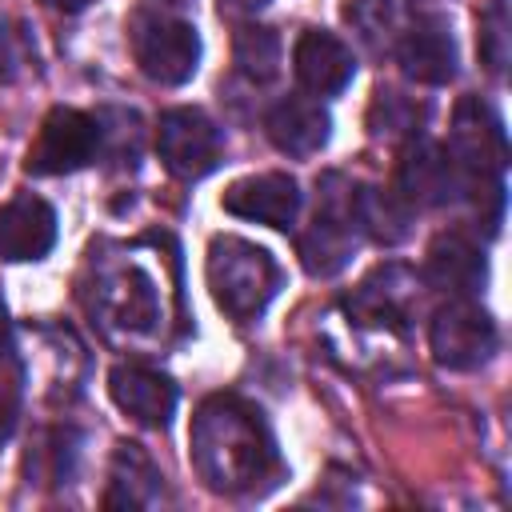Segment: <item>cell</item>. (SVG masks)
I'll return each instance as SVG.
<instances>
[{
    "label": "cell",
    "mask_w": 512,
    "mask_h": 512,
    "mask_svg": "<svg viewBox=\"0 0 512 512\" xmlns=\"http://www.w3.org/2000/svg\"><path fill=\"white\" fill-rule=\"evenodd\" d=\"M420 120H424V108H416V100L400 96L396 88H380L376 100H372V112H368V124H372V136H416L420 132Z\"/></svg>",
    "instance_id": "cell-22"
},
{
    "label": "cell",
    "mask_w": 512,
    "mask_h": 512,
    "mask_svg": "<svg viewBox=\"0 0 512 512\" xmlns=\"http://www.w3.org/2000/svg\"><path fill=\"white\" fill-rule=\"evenodd\" d=\"M352 212H356L360 232H368V236L380 240V244H400V240L408 236V212H404L400 196H392V192H384V188H372V184L356 188Z\"/></svg>",
    "instance_id": "cell-20"
},
{
    "label": "cell",
    "mask_w": 512,
    "mask_h": 512,
    "mask_svg": "<svg viewBox=\"0 0 512 512\" xmlns=\"http://www.w3.org/2000/svg\"><path fill=\"white\" fill-rule=\"evenodd\" d=\"M100 148V124L76 108H52L40 124V136L28 152V172L36 176H64L84 168Z\"/></svg>",
    "instance_id": "cell-9"
},
{
    "label": "cell",
    "mask_w": 512,
    "mask_h": 512,
    "mask_svg": "<svg viewBox=\"0 0 512 512\" xmlns=\"http://www.w3.org/2000/svg\"><path fill=\"white\" fill-rule=\"evenodd\" d=\"M496 324L484 308H476L472 300H452L444 304L432 324H428V344L436 364L452 368V372H472L480 364L492 360L496 352Z\"/></svg>",
    "instance_id": "cell-6"
},
{
    "label": "cell",
    "mask_w": 512,
    "mask_h": 512,
    "mask_svg": "<svg viewBox=\"0 0 512 512\" xmlns=\"http://www.w3.org/2000/svg\"><path fill=\"white\" fill-rule=\"evenodd\" d=\"M220 204H224V212H232L240 220H256V224H268V228H288V224H296V212H300V188L284 172H260V176L236 180L220 196Z\"/></svg>",
    "instance_id": "cell-10"
},
{
    "label": "cell",
    "mask_w": 512,
    "mask_h": 512,
    "mask_svg": "<svg viewBox=\"0 0 512 512\" xmlns=\"http://www.w3.org/2000/svg\"><path fill=\"white\" fill-rule=\"evenodd\" d=\"M156 152L180 180H200L220 164V132L200 108H172L156 124Z\"/></svg>",
    "instance_id": "cell-8"
},
{
    "label": "cell",
    "mask_w": 512,
    "mask_h": 512,
    "mask_svg": "<svg viewBox=\"0 0 512 512\" xmlns=\"http://www.w3.org/2000/svg\"><path fill=\"white\" fill-rule=\"evenodd\" d=\"M484 184H500V180H472L452 156L448 148L440 144H428V140H416L404 148L400 156V168H396V188H400V200L404 204H416V208H444Z\"/></svg>",
    "instance_id": "cell-5"
},
{
    "label": "cell",
    "mask_w": 512,
    "mask_h": 512,
    "mask_svg": "<svg viewBox=\"0 0 512 512\" xmlns=\"http://www.w3.org/2000/svg\"><path fill=\"white\" fill-rule=\"evenodd\" d=\"M192 468L212 492H260L280 472V452L264 412L240 396H208L188 428Z\"/></svg>",
    "instance_id": "cell-1"
},
{
    "label": "cell",
    "mask_w": 512,
    "mask_h": 512,
    "mask_svg": "<svg viewBox=\"0 0 512 512\" xmlns=\"http://www.w3.org/2000/svg\"><path fill=\"white\" fill-rule=\"evenodd\" d=\"M352 196L356 188L344 184V176H324L320 180V200H316V216L308 224V232L300 236V260L312 276H336L360 240V224L352 212Z\"/></svg>",
    "instance_id": "cell-4"
},
{
    "label": "cell",
    "mask_w": 512,
    "mask_h": 512,
    "mask_svg": "<svg viewBox=\"0 0 512 512\" xmlns=\"http://www.w3.org/2000/svg\"><path fill=\"white\" fill-rule=\"evenodd\" d=\"M264 128H268V140L280 152H288V156H312V152H320L328 144L332 116H328V108L320 100L288 96V100H280L268 112Z\"/></svg>",
    "instance_id": "cell-16"
},
{
    "label": "cell",
    "mask_w": 512,
    "mask_h": 512,
    "mask_svg": "<svg viewBox=\"0 0 512 512\" xmlns=\"http://www.w3.org/2000/svg\"><path fill=\"white\" fill-rule=\"evenodd\" d=\"M224 8H232V12H256V8H264L268 0H220Z\"/></svg>",
    "instance_id": "cell-27"
},
{
    "label": "cell",
    "mask_w": 512,
    "mask_h": 512,
    "mask_svg": "<svg viewBox=\"0 0 512 512\" xmlns=\"http://www.w3.org/2000/svg\"><path fill=\"white\" fill-rule=\"evenodd\" d=\"M4 364H8V360H4ZM4 364H0V444L12 436L16 416H20V384H16L12 372H4Z\"/></svg>",
    "instance_id": "cell-25"
},
{
    "label": "cell",
    "mask_w": 512,
    "mask_h": 512,
    "mask_svg": "<svg viewBox=\"0 0 512 512\" xmlns=\"http://www.w3.org/2000/svg\"><path fill=\"white\" fill-rule=\"evenodd\" d=\"M428 280L452 296H472L484 284V256L460 232H444L428 248Z\"/></svg>",
    "instance_id": "cell-17"
},
{
    "label": "cell",
    "mask_w": 512,
    "mask_h": 512,
    "mask_svg": "<svg viewBox=\"0 0 512 512\" xmlns=\"http://www.w3.org/2000/svg\"><path fill=\"white\" fill-rule=\"evenodd\" d=\"M232 56H236V68L256 80V84H268L276 80L280 64H284V48H280V36L272 28H260V24H244L236 32V44H232Z\"/></svg>",
    "instance_id": "cell-21"
},
{
    "label": "cell",
    "mask_w": 512,
    "mask_h": 512,
    "mask_svg": "<svg viewBox=\"0 0 512 512\" xmlns=\"http://www.w3.org/2000/svg\"><path fill=\"white\" fill-rule=\"evenodd\" d=\"M512 20H508V4L504 0H488L484 12H480V36H476V48H480V60L488 64V72H504L508 68V52H512V36H508Z\"/></svg>",
    "instance_id": "cell-23"
},
{
    "label": "cell",
    "mask_w": 512,
    "mask_h": 512,
    "mask_svg": "<svg viewBox=\"0 0 512 512\" xmlns=\"http://www.w3.org/2000/svg\"><path fill=\"white\" fill-rule=\"evenodd\" d=\"M12 352V324H8V312H4V300H0V364L8 360Z\"/></svg>",
    "instance_id": "cell-26"
},
{
    "label": "cell",
    "mask_w": 512,
    "mask_h": 512,
    "mask_svg": "<svg viewBox=\"0 0 512 512\" xmlns=\"http://www.w3.org/2000/svg\"><path fill=\"white\" fill-rule=\"evenodd\" d=\"M56 244V212L48 200L20 192L0 208V256L4 260H40Z\"/></svg>",
    "instance_id": "cell-13"
},
{
    "label": "cell",
    "mask_w": 512,
    "mask_h": 512,
    "mask_svg": "<svg viewBox=\"0 0 512 512\" xmlns=\"http://www.w3.org/2000/svg\"><path fill=\"white\" fill-rule=\"evenodd\" d=\"M204 272H208L216 308L232 320H256L280 288L276 260L260 244L240 240V236H216L208 244Z\"/></svg>",
    "instance_id": "cell-2"
},
{
    "label": "cell",
    "mask_w": 512,
    "mask_h": 512,
    "mask_svg": "<svg viewBox=\"0 0 512 512\" xmlns=\"http://www.w3.org/2000/svg\"><path fill=\"white\" fill-rule=\"evenodd\" d=\"M292 68L300 88H308L312 96H336L356 76V56L340 36L324 28H308L292 48Z\"/></svg>",
    "instance_id": "cell-11"
},
{
    "label": "cell",
    "mask_w": 512,
    "mask_h": 512,
    "mask_svg": "<svg viewBox=\"0 0 512 512\" xmlns=\"http://www.w3.org/2000/svg\"><path fill=\"white\" fill-rule=\"evenodd\" d=\"M100 308L108 316V324H124L128 332H144L156 320V292L152 280L136 268L104 276L100 280Z\"/></svg>",
    "instance_id": "cell-19"
},
{
    "label": "cell",
    "mask_w": 512,
    "mask_h": 512,
    "mask_svg": "<svg viewBox=\"0 0 512 512\" xmlns=\"http://www.w3.org/2000/svg\"><path fill=\"white\" fill-rule=\"evenodd\" d=\"M128 40H132V56L148 80L176 88L196 76L200 36L188 20H180L172 12H136L128 24Z\"/></svg>",
    "instance_id": "cell-3"
},
{
    "label": "cell",
    "mask_w": 512,
    "mask_h": 512,
    "mask_svg": "<svg viewBox=\"0 0 512 512\" xmlns=\"http://www.w3.org/2000/svg\"><path fill=\"white\" fill-rule=\"evenodd\" d=\"M448 156L472 180H500L508 164V140L500 128V116L480 96H464L456 104L452 132H448Z\"/></svg>",
    "instance_id": "cell-7"
},
{
    "label": "cell",
    "mask_w": 512,
    "mask_h": 512,
    "mask_svg": "<svg viewBox=\"0 0 512 512\" xmlns=\"http://www.w3.org/2000/svg\"><path fill=\"white\" fill-rule=\"evenodd\" d=\"M412 304H416V276L400 264L376 268L348 296V312L360 324H388V328H404V320L412 316Z\"/></svg>",
    "instance_id": "cell-15"
},
{
    "label": "cell",
    "mask_w": 512,
    "mask_h": 512,
    "mask_svg": "<svg viewBox=\"0 0 512 512\" xmlns=\"http://www.w3.org/2000/svg\"><path fill=\"white\" fill-rule=\"evenodd\" d=\"M48 8H60V12H80V8H88L92 0H44Z\"/></svg>",
    "instance_id": "cell-28"
},
{
    "label": "cell",
    "mask_w": 512,
    "mask_h": 512,
    "mask_svg": "<svg viewBox=\"0 0 512 512\" xmlns=\"http://www.w3.org/2000/svg\"><path fill=\"white\" fill-rule=\"evenodd\" d=\"M108 392L120 412H128L136 424L164 428L176 412V384L144 364H116L108 372Z\"/></svg>",
    "instance_id": "cell-12"
},
{
    "label": "cell",
    "mask_w": 512,
    "mask_h": 512,
    "mask_svg": "<svg viewBox=\"0 0 512 512\" xmlns=\"http://www.w3.org/2000/svg\"><path fill=\"white\" fill-rule=\"evenodd\" d=\"M160 468L148 460V452L140 444H120L112 456V480H108V508H148L160 500L164 484H160Z\"/></svg>",
    "instance_id": "cell-18"
},
{
    "label": "cell",
    "mask_w": 512,
    "mask_h": 512,
    "mask_svg": "<svg viewBox=\"0 0 512 512\" xmlns=\"http://www.w3.org/2000/svg\"><path fill=\"white\" fill-rule=\"evenodd\" d=\"M32 44H28V32L12 20H0V80L12 84L20 80L28 68H32Z\"/></svg>",
    "instance_id": "cell-24"
},
{
    "label": "cell",
    "mask_w": 512,
    "mask_h": 512,
    "mask_svg": "<svg viewBox=\"0 0 512 512\" xmlns=\"http://www.w3.org/2000/svg\"><path fill=\"white\" fill-rule=\"evenodd\" d=\"M156 4H164V8H168V4H188V0H156Z\"/></svg>",
    "instance_id": "cell-29"
},
{
    "label": "cell",
    "mask_w": 512,
    "mask_h": 512,
    "mask_svg": "<svg viewBox=\"0 0 512 512\" xmlns=\"http://www.w3.org/2000/svg\"><path fill=\"white\" fill-rule=\"evenodd\" d=\"M400 72L416 84H448L456 76V40L440 16L416 20L396 44Z\"/></svg>",
    "instance_id": "cell-14"
}]
</instances>
